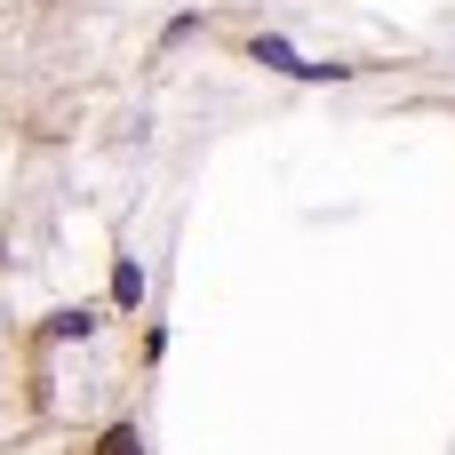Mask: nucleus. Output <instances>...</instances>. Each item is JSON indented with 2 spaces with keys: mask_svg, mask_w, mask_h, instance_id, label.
Listing matches in <instances>:
<instances>
[{
  "mask_svg": "<svg viewBox=\"0 0 455 455\" xmlns=\"http://www.w3.org/2000/svg\"><path fill=\"white\" fill-rule=\"evenodd\" d=\"M248 56H256L264 72H288V80H352V64H304V56H296V48L280 40V32H264V40L248 48Z\"/></svg>",
  "mask_w": 455,
  "mask_h": 455,
  "instance_id": "f257e3e1",
  "label": "nucleus"
},
{
  "mask_svg": "<svg viewBox=\"0 0 455 455\" xmlns=\"http://www.w3.org/2000/svg\"><path fill=\"white\" fill-rule=\"evenodd\" d=\"M112 304H120V312H136V304H144V264H136V256H120V264H112Z\"/></svg>",
  "mask_w": 455,
  "mask_h": 455,
  "instance_id": "f03ea898",
  "label": "nucleus"
},
{
  "mask_svg": "<svg viewBox=\"0 0 455 455\" xmlns=\"http://www.w3.org/2000/svg\"><path fill=\"white\" fill-rule=\"evenodd\" d=\"M48 336H72V344H88V336H96V312H88V304H72V312H56V320H48Z\"/></svg>",
  "mask_w": 455,
  "mask_h": 455,
  "instance_id": "7ed1b4c3",
  "label": "nucleus"
},
{
  "mask_svg": "<svg viewBox=\"0 0 455 455\" xmlns=\"http://www.w3.org/2000/svg\"><path fill=\"white\" fill-rule=\"evenodd\" d=\"M96 455H144V432H136V424H112V432L96 440Z\"/></svg>",
  "mask_w": 455,
  "mask_h": 455,
  "instance_id": "20e7f679",
  "label": "nucleus"
}]
</instances>
